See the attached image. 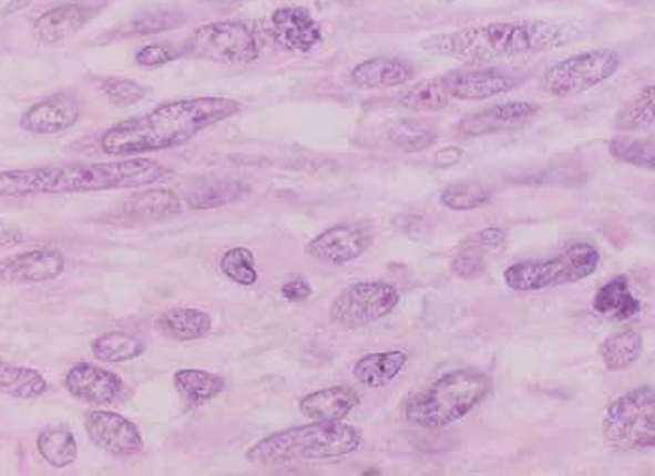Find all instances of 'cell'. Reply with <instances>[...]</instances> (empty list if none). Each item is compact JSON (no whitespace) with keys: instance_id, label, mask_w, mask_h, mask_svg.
<instances>
[{"instance_id":"obj_7","label":"cell","mask_w":655,"mask_h":476,"mask_svg":"<svg viewBox=\"0 0 655 476\" xmlns=\"http://www.w3.org/2000/svg\"><path fill=\"white\" fill-rule=\"evenodd\" d=\"M602 262L592 244H575L547 260H524L504 271L505 284L515 292H540L589 279Z\"/></svg>"},{"instance_id":"obj_33","label":"cell","mask_w":655,"mask_h":476,"mask_svg":"<svg viewBox=\"0 0 655 476\" xmlns=\"http://www.w3.org/2000/svg\"><path fill=\"white\" fill-rule=\"evenodd\" d=\"M184 21H186V15L178 8H152L149 12L141 13L133 21H130L126 27H122L116 32V37H149V34H157V32L176 29Z\"/></svg>"},{"instance_id":"obj_44","label":"cell","mask_w":655,"mask_h":476,"mask_svg":"<svg viewBox=\"0 0 655 476\" xmlns=\"http://www.w3.org/2000/svg\"><path fill=\"white\" fill-rule=\"evenodd\" d=\"M461 159H463V152H461V148L451 146V148H444L437 152V155H434V165L439 168H450L453 167V165H458Z\"/></svg>"},{"instance_id":"obj_1","label":"cell","mask_w":655,"mask_h":476,"mask_svg":"<svg viewBox=\"0 0 655 476\" xmlns=\"http://www.w3.org/2000/svg\"><path fill=\"white\" fill-rule=\"evenodd\" d=\"M231 97H192L165 103L151 113L113 125L100 138V148L111 157H135L175 148L197 133L240 113Z\"/></svg>"},{"instance_id":"obj_29","label":"cell","mask_w":655,"mask_h":476,"mask_svg":"<svg viewBox=\"0 0 655 476\" xmlns=\"http://www.w3.org/2000/svg\"><path fill=\"white\" fill-rule=\"evenodd\" d=\"M249 190H252L249 185L238 179H214V182L197 185L192 193H187V206L197 211L219 208L246 197Z\"/></svg>"},{"instance_id":"obj_15","label":"cell","mask_w":655,"mask_h":476,"mask_svg":"<svg viewBox=\"0 0 655 476\" xmlns=\"http://www.w3.org/2000/svg\"><path fill=\"white\" fill-rule=\"evenodd\" d=\"M270 34L277 45L295 53H309L323 42V29L301 7H283L272 13Z\"/></svg>"},{"instance_id":"obj_40","label":"cell","mask_w":655,"mask_h":476,"mask_svg":"<svg viewBox=\"0 0 655 476\" xmlns=\"http://www.w3.org/2000/svg\"><path fill=\"white\" fill-rule=\"evenodd\" d=\"M182 56L184 53L181 48H173L167 43H151V45L139 49L135 53V64L143 68H160L165 66L168 62H175Z\"/></svg>"},{"instance_id":"obj_10","label":"cell","mask_w":655,"mask_h":476,"mask_svg":"<svg viewBox=\"0 0 655 476\" xmlns=\"http://www.w3.org/2000/svg\"><path fill=\"white\" fill-rule=\"evenodd\" d=\"M399 304L396 286L382 280H364L347 286L330 304V322L336 328L352 331L366 328L390 315Z\"/></svg>"},{"instance_id":"obj_3","label":"cell","mask_w":655,"mask_h":476,"mask_svg":"<svg viewBox=\"0 0 655 476\" xmlns=\"http://www.w3.org/2000/svg\"><path fill=\"white\" fill-rule=\"evenodd\" d=\"M167 176L154 159L122 157L119 162L16 168L0 173V197L23 198L91 190L135 189Z\"/></svg>"},{"instance_id":"obj_12","label":"cell","mask_w":655,"mask_h":476,"mask_svg":"<svg viewBox=\"0 0 655 476\" xmlns=\"http://www.w3.org/2000/svg\"><path fill=\"white\" fill-rule=\"evenodd\" d=\"M451 100L483 102L518 86L515 75L494 66H469L442 75Z\"/></svg>"},{"instance_id":"obj_31","label":"cell","mask_w":655,"mask_h":476,"mask_svg":"<svg viewBox=\"0 0 655 476\" xmlns=\"http://www.w3.org/2000/svg\"><path fill=\"white\" fill-rule=\"evenodd\" d=\"M643 348V334L637 331H620L603 340L600 345V355L605 369L620 372V370L630 369L641 358Z\"/></svg>"},{"instance_id":"obj_11","label":"cell","mask_w":655,"mask_h":476,"mask_svg":"<svg viewBox=\"0 0 655 476\" xmlns=\"http://www.w3.org/2000/svg\"><path fill=\"white\" fill-rule=\"evenodd\" d=\"M84 430L94 447L116 458H130L145 451V439L137 426L113 411H89Z\"/></svg>"},{"instance_id":"obj_41","label":"cell","mask_w":655,"mask_h":476,"mask_svg":"<svg viewBox=\"0 0 655 476\" xmlns=\"http://www.w3.org/2000/svg\"><path fill=\"white\" fill-rule=\"evenodd\" d=\"M451 268L456 271V275L459 277H464V279H472V277H478L485 268V263H483V258L478 257L474 252H464V255H459L453 263H451Z\"/></svg>"},{"instance_id":"obj_30","label":"cell","mask_w":655,"mask_h":476,"mask_svg":"<svg viewBox=\"0 0 655 476\" xmlns=\"http://www.w3.org/2000/svg\"><path fill=\"white\" fill-rule=\"evenodd\" d=\"M38 453L54 469H64L78 458V441L66 426H49L38 435Z\"/></svg>"},{"instance_id":"obj_36","label":"cell","mask_w":655,"mask_h":476,"mask_svg":"<svg viewBox=\"0 0 655 476\" xmlns=\"http://www.w3.org/2000/svg\"><path fill=\"white\" fill-rule=\"evenodd\" d=\"M491 190L480 182H458L440 193V204L453 211H469L489 203Z\"/></svg>"},{"instance_id":"obj_5","label":"cell","mask_w":655,"mask_h":476,"mask_svg":"<svg viewBox=\"0 0 655 476\" xmlns=\"http://www.w3.org/2000/svg\"><path fill=\"white\" fill-rule=\"evenodd\" d=\"M491 389V377L480 370H451L410 400L405 417L421 428H444L467 417L488 399Z\"/></svg>"},{"instance_id":"obj_20","label":"cell","mask_w":655,"mask_h":476,"mask_svg":"<svg viewBox=\"0 0 655 476\" xmlns=\"http://www.w3.org/2000/svg\"><path fill=\"white\" fill-rule=\"evenodd\" d=\"M360 394L347 385L320 389L300 400V413L309 421H345L360 405Z\"/></svg>"},{"instance_id":"obj_39","label":"cell","mask_w":655,"mask_h":476,"mask_svg":"<svg viewBox=\"0 0 655 476\" xmlns=\"http://www.w3.org/2000/svg\"><path fill=\"white\" fill-rule=\"evenodd\" d=\"M100 89H102V94L108 97V102L113 103L115 107H130V105L141 102L146 95L145 86L132 79H103Z\"/></svg>"},{"instance_id":"obj_42","label":"cell","mask_w":655,"mask_h":476,"mask_svg":"<svg viewBox=\"0 0 655 476\" xmlns=\"http://www.w3.org/2000/svg\"><path fill=\"white\" fill-rule=\"evenodd\" d=\"M311 286H309V282L304 279L289 280V282H285L282 288L283 298L287 299V301H293V303L306 301V299L311 296Z\"/></svg>"},{"instance_id":"obj_17","label":"cell","mask_w":655,"mask_h":476,"mask_svg":"<svg viewBox=\"0 0 655 476\" xmlns=\"http://www.w3.org/2000/svg\"><path fill=\"white\" fill-rule=\"evenodd\" d=\"M68 393L89 405L113 404L122 393V380L109 370L91 363L73 364L64 380Z\"/></svg>"},{"instance_id":"obj_35","label":"cell","mask_w":655,"mask_h":476,"mask_svg":"<svg viewBox=\"0 0 655 476\" xmlns=\"http://www.w3.org/2000/svg\"><path fill=\"white\" fill-rule=\"evenodd\" d=\"M608 152H611L614 159H618V162L625 163V165L654 170V138L614 137L608 143Z\"/></svg>"},{"instance_id":"obj_16","label":"cell","mask_w":655,"mask_h":476,"mask_svg":"<svg viewBox=\"0 0 655 476\" xmlns=\"http://www.w3.org/2000/svg\"><path fill=\"white\" fill-rule=\"evenodd\" d=\"M81 118V105L75 95L59 92L49 95L42 102L34 103L29 111L21 116V127L32 135H54L66 132L78 124Z\"/></svg>"},{"instance_id":"obj_6","label":"cell","mask_w":655,"mask_h":476,"mask_svg":"<svg viewBox=\"0 0 655 476\" xmlns=\"http://www.w3.org/2000/svg\"><path fill=\"white\" fill-rule=\"evenodd\" d=\"M270 30L259 21H219L193 30L182 45L184 56L208 60L217 64H252L259 59Z\"/></svg>"},{"instance_id":"obj_27","label":"cell","mask_w":655,"mask_h":476,"mask_svg":"<svg viewBox=\"0 0 655 476\" xmlns=\"http://www.w3.org/2000/svg\"><path fill=\"white\" fill-rule=\"evenodd\" d=\"M450 94L446 89L444 77L423 79L420 83L405 86L397 94L396 102L401 107L416 113H434L450 103Z\"/></svg>"},{"instance_id":"obj_25","label":"cell","mask_w":655,"mask_h":476,"mask_svg":"<svg viewBox=\"0 0 655 476\" xmlns=\"http://www.w3.org/2000/svg\"><path fill=\"white\" fill-rule=\"evenodd\" d=\"M409 355L405 352L369 353L361 358L352 369V375L360 381L364 387H388L396 380L399 372L405 369Z\"/></svg>"},{"instance_id":"obj_37","label":"cell","mask_w":655,"mask_h":476,"mask_svg":"<svg viewBox=\"0 0 655 476\" xmlns=\"http://www.w3.org/2000/svg\"><path fill=\"white\" fill-rule=\"evenodd\" d=\"M219 268L227 279L236 284L253 286L259 279L257 266H255V255L246 247H235L223 255L219 260Z\"/></svg>"},{"instance_id":"obj_13","label":"cell","mask_w":655,"mask_h":476,"mask_svg":"<svg viewBox=\"0 0 655 476\" xmlns=\"http://www.w3.org/2000/svg\"><path fill=\"white\" fill-rule=\"evenodd\" d=\"M371 244L373 238L366 228L355 227V225H336L320 232L317 238H313L306 245V255L331 266H344L366 255Z\"/></svg>"},{"instance_id":"obj_43","label":"cell","mask_w":655,"mask_h":476,"mask_svg":"<svg viewBox=\"0 0 655 476\" xmlns=\"http://www.w3.org/2000/svg\"><path fill=\"white\" fill-rule=\"evenodd\" d=\"M21 244H23V232L0 219V250L16 249Z\"/></svg>"},{"instance_id":"obj_22","label":"cell","mask_w":655,"mask_h":476,"mask_svg":"<svg viewBox=\"0 0 655 476\" xmlns=\"http://www.w3.org/2000/svg\"><path fill=\"white\" fill-rule=\"evenodd\" d=\"M592 307L597 314L618 322L632 320L633 315L643 310V303L633 296L630 279L625 275H618L603 284L600 292L595 293Z\"/></svg>"},{"instance_id":"obj_2","label":"cell","mask_w":655,"mask_h":476,"mask_svg":"<svg viewBox=\"0 0 655 476\" xmlns=\"http://www.w3.org/2000/svg\"><path fill=\"white\" fill-rule=\"evenodd\" d=\"M567 40H572L567 24L551 19H519L444 32L426 40L423 49L461 60L469 66H491L500 60L545 53Z\"/></svg>"},{"instance_id":"obj_34","label":"cell","mask_w":655,"mask_h":476,"mask_svg":"<svg viewBox=\"0 0 655 476\" xmlns=\"http://www.w3.org/2000/svg\"><path fill=\"white\" fill-rule=\"evenodd\" d=\"M655 86L649 84L646 89L641 90L637 97H633L632 102L627 103L620 111L614 122V127L618 132H644L654 127L655 114Z\"/></svg>"},{"instance_id":"obj_9","label":"cell","mask_w":655,"mask_h":476,"mask_svg":"<svg viewBox=\"0 0 655 476\" xmlns=\"http://www.w3.org/2000/svg\"><path fill=\"white\" fill-rule=\"evenodd\" d=\"M622 59L614 49H594L554 62L543 73V90L553 97H572L594 89L618 72Z\"/></svg>"},{"instance_id":"obj_4","label":"cell","mask_w":655,"mask_h":476,"mask_svg":"<svg viewBox=\"0 0 655 476\" xmlns=\"http://www.w3.org/2000/svg\"><path fill=\"white\" fill-rule=\"evenodd\" d=\"M361 445L360 430L344 421H311L295 428L282 430L257 441L246 458L259 467L323 462L344 458Z\"/></svg>"},{"instance_id":"obj_21","label":"cell","mask_w":655,"mask_h":476,"mask_svg":"<svg viewBox=\"0 0 655 476\" xmlns=\"http://www.w3.org/2000/svg\"><path fill=\"white\" fill-rule=\"evenodd\" d=\"M181 198L173 190L146 189L135 193L121 204L119 217L130 223H151L181 214Z\"/></svg>"},{"instance_id":"obj_18","label":"cell","mask_w":655,"mask_h":476,"mask_svg":"<svg viewBox=\"0 0 655 476\" xmlns=\"http://www.w3.org/2000/svg\"><path fill=\"white\" fill-rule=\"evenodd\" d=\"M540 113V107L530 102H508L470 114L461 122V132L467 137H483L491 133L505 132L526 124Z\"/></svg>"},{"instance_id":"obj_45","label":"cell","mask_w":655,"mask_h":476,"mask_svg":"<svg viewBox=\"0 0 655 476\" xmlns=\"http://www.w3.org/2000/svg\"><path fill=\"white\" fill-rule=\"evenodd\" d=\"M505 239H508V232H505L504 228L489 227L480 232L481 245L491 247V249H497L500 245H504Z\"/></svg>"},{"instance_id":"obj_26","label":"cell","mask_w":655,"mask_h":476,"mask_svg":"<svg viewBox=\"0 0 655 476\" xmlns=\"http://www.w3.org/2000/svg\"><path fill=\"white\" fill-rule=\"evenodd\" d=\"M173 381L187 405L206 404L219 396L227 385L222 375L211 374L205 370H178Z\"/></svg>"},{"instance_id":"obj_19","label":"cell","mask_w":655,"mask_h":476,"mask_svg":"<svg viewBox=\"0 0 655 476\" xmlns=\"http://www.w3.org/2000/svg\"><path fill=\"white\" fill-rule=\"evenodd\" d=\"M416 68L409 60L377 56L361 62L350 73V81L364 90L396 89L415 77Z\"/></svg>"},{"instance_id":"obj_24","label":"cell","mask_w":655,"mask_h":476,"mask_svg":"<svg viewBox=\"0 0 655 476\" xmlns=\"http://www.w3.org/2000/svg\"><path fill=\"white\" fill-rule=\"evenodd\" d=\"M156 328L167 339L178 342L205 339L211 333L212 318L205 310L168 309L156 320Z\"/></svg>"},{"instance_id":"obj_23","label":"cell","mask_w":655,"mask_h":476,"mask_svg":"<svg viewBox=\"0 0 655 476\" xmlns=\"http://www.w3.org/2000/svg\"><path fill=\"white\" fill-rule=\"evenodd\" d=\"M86 19L89 18L83 7L61 4L37 18L34 32L40 38V42L51 45V43L62 42L64 38L72 37L78 30L83 29Z\"/></svg>"},{"instance_id":"obj_38","label":"cell","mask_w":655,"mask_h":476,"mask_svg":"<svg viewBox=\"0 0 655 476\" xmlns=\"http://www.w3.org/2000/svg\"><path fill=\"white\" fill-rule=\"evenodd\" d=\"M390 141L397 148L415 154V152L431 148L437 143V135L426 127L412 124L410 120H401L391 125Z\"/></svg>"},{"instance_id":"obj_14","label":"cell","mask_w":655,"mask_h":476,"mask_svg":"<svg viewBox=\"0 0 655 476\" xmlns=\"http://www.w3.org/2000/svg\"><path fill=\"white\" fill-rule=\"evenodd\" d=\"M66 260L61 250L34 249L0 260V282L40 284L61 277Z\"/></svg>"},{"instance_id":"obj_8","label":"cell","mask_w":655,"mask_h":476,"mask_svg":"<svg viewBox=\"0 0 655 476\" xmlns=\"http://www.w3.org/2000/svg\"><path fill=\"white\" fill-rule=\"evenodd\" d=\"M603 437L620 453H648L655 447V391L649 385L633 389L608 405L603 417Z\"/></svg>"},{"instance_id":"obj_28","label":"cell","mask_w":655,"mask_h":476,"mask_svg":"<svg viewBox=\"0 0 655 476\" xmlns=\"http://www.w3.org/2000/svg\"><path fill=\"white\" fill-rule=\"evenodd\" d=\"M45 391L48 381L38 370L18 366L0 359V394L19 400H34Z\"/></svg>"},{"instance_id":"obj_32","label":"cell","mask_w":655,"mask_h":476,"mask_svg":"<svg viewBox=\"0 0 655 476\" xmlns=\"http://www.w3.org/2000/svg\"><path fill=\"white\" fill-rule=\"evenodd\" d=\"M146 345L143 340L122 331H109V333L92 340L91 352L98 361L103 363H124L132 361L145 353Z\"/></svg>"}]
</instances>
